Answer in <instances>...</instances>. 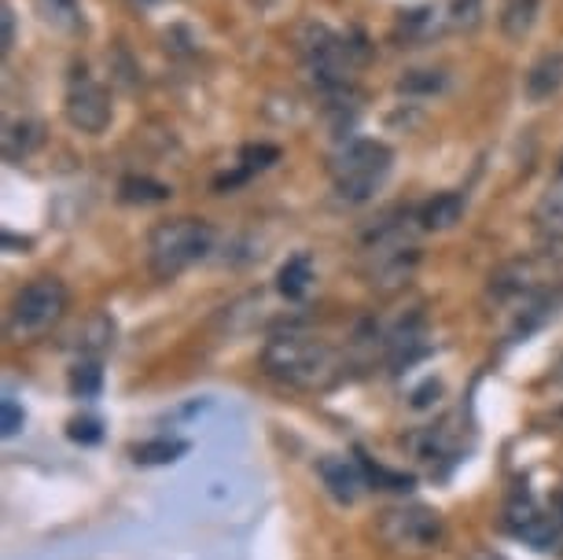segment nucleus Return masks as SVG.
Here are the masks:
<instances>
[{
  "label": "nucleus",
  "mask_w": 563,
  "mask_h": 560,
  "mask_svg": "<svg viewBox=\"0 0 563 560\" xmlns=\"http://www.w3.org/2000/svg\"><path fill=\"white\" fill-rule=\"evenodd\" d=\"M262 373L291 391H328L343 376V362L332 343L306 332H284L262 347Z\"/></svg>",
  "instance_id": "1"
},
{
  "label": "nucleus",
  "mask_w": 563,
  "mask_h": 560,
  "mask_svg": "<svg viewBox=\"0 0 563 560\" xmlns=\"http://www.w3.org/2000/svg\"><path fill=\"white\" fill-rule=\"evenodd\" d=\"M214 248V229L203 218H169L147 232V270L155 281H174Z\"/></svg>",
  "instance_id": "2"
},
{
  "label": "nucleus",
  "mask_w": 563,
  "mask_h": 560,
  "mask_svg": "<svg viewBox=\"0 0 563 560\" xmlns=\"http://www.w3.org/2000/svg\"><path fill=\"white\" fill-rule=\"evenodd\" d=\"M376 538L384 542V549H390V553L420 560V557H431L442 549L445 520L431 509V505H420V502L387 505V509L376 516Z\"/></svg>",
  "instance_id": "3"
},
{
  "label": "nucleus",
  "mask_w": 563,
  "mask_h": 560,
  "mask_svg": "<svg viewBox=\"0 0 563 560\" xmlns=\"http://www.w3.org/2000/svg\"><path fill=\"white\" fill-rule=\"evenodd\" d=\"M390 166H395V152L384 141L372 136H354L332 155V185L335 193L350 199V204H365L376 196V188L387 182Z\"/></svg>",
  "instance_id": "4"
},
{
  "label": "nucleus",
  "mask_w": 563,
  "mask_h": 560,
  "mask_svg": "<svg viewBox=\"0 0 563 560\" xmlns=\"http://www.w3.org/2000/svg\"><path fill=\"white\" fill-rule=\"evenodd\" d=\"M67 306H70V292L59 277H37L23 284L15 292L12 306H8V321H4L8 340L12 343L41 340V336L52 332L63 321Z\"/></svg>",
  "instance_id": "5"
},
{
  "label": "nucleus",
  "mask_w": 563,
  "mask_h": 560,
  "mask_svg": "<svg viewBox=\"0 0 563 560\" xmlns=\"http://www.w3.org/2000/svg\"><path fill=\"white\" fill-rule=\"evenodd\" d=\"M420 262V248L412 244L406 226H379L365 244V273L376 288H398L412 277Z\"/></svg>",
  "instance_id": "6"
},
{
  "label": "nucleus",
  "mask_w": 563,
  "mask_h": 560,
  "mask_svg": "<svg viewBox=\"0 0 563 560\" xmlns=\"http://www.w3.org/2000/svg\"><path fill=\"white\" fill-rule=\"evenodd\" d=\"M63 114H67V122L78 133L100 136L114 119V103H111L108 86L92 78L85 67L74 70L70 86H67V97H63Z\"/></svg>",
  "instance_id": "7"
},
{
  "label": "nucleus",
  "mask_w": 563,
  "mask_h": 560,
  "mask_svg": "<svg viewBox=\"0 0 563 560\" xmlns=\"http://www.w3.org/2000/svg\"><path fill=\"white\" fill-rule=\"evenodd\" d=\"M505 527L516 538H523L527 546H534V549H552V542H560V531H563L560 516L541 509V505L534 498H527V494H523V498H516V502H508Z\"/></svg>",
  "instance_id": "8"
},
{
  "label": "nucleus",
  "mask_w": 563,
  "mask_h": 560,
  "mask_svg": "<svg viewBox=\"0 0 563 560\" xmlns=\"http://www.w3.org/2000/svg\"><path fill=\"white\" fill-rule=\"evenodd\" d=\"M545 270L538 259H512L490 277L494 299H530V295L545 292Z\"/></svg>",
  "instance_id": "9"
},
{
  "label": "nucleus",
  "mask_w": 563,
  "mask_h": 560,
  "mask_svg": "<svg viewBox=\"0 0 563 560\" xmlns=\"http://www.w3.org/2000/svg\"><path fill=\"white\" fill-rule=\"evenodd\" d=\"M317 472H321V483L328 487V494L343 505H354L361 498V491H365V483H368L365 469H357V464L346 461V458H324L321 464H317Z\"/></svg>",
  "instance_id": "10"
},
{
  "label": "nucleus",
  "mask_w": 563,
  "mask_h": 560,
  "mask_svg": "<svg viewBox=\"0 0 563 560\" xmlns=\"http://www.w3.org/2000/svg\"><path fill=\"white\" fill-rule=\"evenodd\" d=\"M563 89V52H541V56L530 63L527 78H523V92L530 103H545Z\"/></svg>",
  "instance_id": "11"
},
{
  "label": "nucleus",
  "mask_w": 563,
  "mask_h": 560,
  "mask_svg": "<svg viewBox=\"0 0 563 560\" xmlns=\"http://www.w3.org/2000/svg\"><path fill=\"white\" fill-rule=\"evenodd\" d=\"M4 158L8 163H23V158H30L41 147V141H45V125L34 122V119H12L4 125Z\"/></svg>",
  "instance_id": "12"
},
{
  "label": "nucleus",
  "mask_w": 563,
  "mask_h": 560,
  "mask_svg": "<svg viewBox=\"0 0 563 560\" xmlns=\"http://www.w3.org/2000/svg\"><path fill=\"white\" fill-rule=\"evenodd\" d=\"M541 0H501V12H497V26L508 41H523L538 23Z\"/></svg>",
  "instance_id": "13"
},
{
  "label": "nucleus",
  "mask_w": 563,
  "mask_h": 560,
  "mask_svg": "<svg viewBox=\"0 0 563 560\" xmlns=\"http://www.w3.org/2000/svg\"><path fill=\"white\" fill-rule=\"evenodd\" d=\"M464 218V196L461 193H439L431 196L428 204L420 207V229H431V232H442V229H453L456 221Z\"/></svg>",
  "instance_id": "14"
},
{
  "label": "nucleus",
  "mask_w": 563,
  "mask_h": 560,
  "mask_svg": "<svg viewBox=\"0 0 563 560\" xmlns=\"http://www.w3.org/2000/svg\"><path fill=\"white\" fill-rule=\"evenodd\" d=\"M313 284V262L310 255H295L280 266V273H276V288H280L284 299H302L306 292H310Z\"/></svg>",
  "instance_id": "15"
},
{
  "label": "nucleus",
  "mask_w": 563,
  "mask_h": 560,
  "mask_svg": "<svg viewBox=\"0 0 563 560\" xmlns=\"http://www.w3.org/2000/svg\"><path fill=\"white\" fill-rule=\"evenodd\" d=\"M276 158H280V147H273V144H251V147H243V152H240V171L229 174V177H221L218 188H225V185L236 188L240 182H247V177L265 171V166H273Z\"/></svg>",
  "instance_id": "16"
},
{
  "label": "nucleus",
  "mask_w": 563,
  "mask_h": 560,
  "mask_svg": "<svg viewBox=\"0 0 563 560\" xmlns=\"http://www.w3.org/2000/svg\"><path fill=\"white\" fill-rule=\"evenodd\" d=\"M439 34V23H434V12L431 8H417V12H401L398 19V37L406 41L409 48L423 45V41H431Z\"/></svg>",
  "instance_id": "17"
},
{
  "label": "nucleus",
  "mask_w": 563,
  "mask_h": 560,
  "mask_svg": "<svg viewBox=\"0 0 563 560\" xmlns=\"http://www.w3.org/2000/svg\"><path fill=\"white\" fill-rule=\"evenodd\" d=\"M111 343H114V325L103 314H97L81 332V351H85V358H100Z\"/></svg>",
  "instance_id": "18"
},
{
  "label": "nucleus",
  "mask_w": 563,
  "mask_h": 560,
  "mask_svg": "<svg viewBox=\"0 0 563 560\" xmlns=\"http://www.w3.org/2000/svg\"><path fill=\"white\" fill-rule=\"evenodd\" d=\"M442 89H445L442 70H406V78L398 81V92H406V97H434Z\"/></svg>",
  "instance_id": "19"
},
{
  "label": "nucleus",
  "mask_w": 563,
  "mask_h": 560,
  "mask_svg": "<svg viewBox=\"0 0 563 560\" xmlns=\"http://www.w3.org/2000/svg\"><path fill=\"white\" fill-rule=\"evenodd\" d=\"M166 196H169V188L158 182H147V177H125L122 182L125 204H158V199H166Z\"/></svg>",
  "instance_id": "20"
},
{
  "label": "nucleus",
  "mask_w": 563,
  "mask_h": 560,
  "mask_svg": "<svg viewBox=\"0 0 563 560\" xmlns=\"http://www.w3.org/2000/svg\"><path fill=\"white\" fill-rule=\"evenodd\" d=\"M100 362L97 358H81L78 365H74V373H70V391L74 395H81V398H89V395H97L100 391Z\"/></svg>",
  "instance_id": "21"
},
{
  "label": "nucleus",
  "mask_w": 563,
  "mask_h": 560,
  "mask_svg": "<svg viewBox=\"0 0 563 560\" xmlns=\"http://www.w3.org/2000/svg\"><path fill=\"white\" fill-rule=\"evenodd\" d=\"M483 23V0H450V26L472 34Z\"/></svg>",
  "instance_id": "22"
},
{
  "label": "nucleus",
  "mask_w": 563,
  "mask_h": 560,
  "mask_svg": "<svg viewBox=\"0 0 563 560\" xmlns=\"http://www.w3.org/2000/svg\"><path fill=\"white\" fill-rule=\"evenodd\" d=\"M185 453V442H152V447H136V461H174Z\"/></svg>",
  "instance_id": "23"
},
{
  "label": "nucleus",
  "mask_w": 563,
  "mask_h": 560,
  "mask_svg": "<svg viewBox=\"0 0 563 560\" xmlns=\"http://www.w3.org/2000/svg\"><path fill=\"white\" fill-rule=\"evenodd\" d=\"M0 23H4V34H0V48L12 52V45H15V12H12V4H4V12H0Z\"/></svg>",
  "instance_id": "24"
},
{
  "label": "nucleus",
  "mask_w": 563,
  "mask_h": 560,
  "mask_svg": "<svg viewBox=\"0 0 563 560\" xmlns=\"http://www.w3.org/2000/svg\"><path fill=\"white\" fill-rule=\"evenodd\" d=\"M23 428V409L15 406V398H4V436H15Z\"/></svg>",
  "instance_id": "25"
},
{
  "label": "nucleus",
  "mask_w": 563,
  "mask_h": 560,
  "mask_svg": "<svg viewBox=\"0 0 563 560\" xmlns=\"http://www.w3.org/2000/svg\"><path fill=\"white\" fill-rule=\"evenodd\" d=\"M472 560H505V557H497V553H475Z\"/></svg>",
  "instance_id": "26"
},
{
  "label": "nucleus",
  "mask_w": 563,
  "mask_h": 560,
  "mask_svg": "<svg viewBox=\"0 0 563 560\" xmlns=\"http://www.w3.org/2000/svg\"><path fill=\"white\" fill-rule=\"evenodd\" d=\"M133 4H155V0H133Z\"/></svg>",
  "instance_id": "27"
},
{
  "label": "nucleus",
  "mask_w": 563,
  "mask_h": 560,
  "mask_svg": "<svg viewBox=\"0 0 563 560\" xmlns=\"http://www.w3.org/2000/svg\"><path fill=\"white\" fill-rule=\"evenodd\" d=\"M560 380H563V358H560Z\"/></svg>",
  "instance_id": "28"
}]
</instances>
